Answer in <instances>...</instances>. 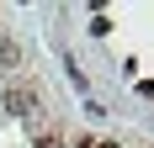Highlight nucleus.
<instances>
[{"label":"nucleus","mask_w":154,"mask_h":148,"mask_svg":"<svg viewBox=\"0 0 154 148\" xmlns=\"http://www.w3.org/2000/svg\"><path fill=\"white\" fill-rule=\"evenodd\" d=\"M32 106H37V95H27V90H5V95H0V111H5V117H27Z\"/></svg>","instance_id":"obj_1"},{"label":"nucleus","mask_w":154,"mask_h":148,"mask_svg":"<svg viewBox=\"0 0 154 148\" xmlns=\"http://www.w3.org/2000/svg\"><path fill=\"white\" fill-rule=\"evenodd\" d=\"M37 148H64V143H59V138H37Z\"/></svg>","instance_id":"obj_3"},{"label":"nucleus","mask_w":154,"mask_h":148,"mask_svg":"<svg viewBox=\"0 0 154 148\" xmlns=\"http://www.w3.org/2000/svg\"><path fill=\"white\" fill-rule=\"evenodd\" d=\"M75 148H117V143H106V138H85V143H75Z\"/></svg>","instance_id":"obj_2"}]
</instances>
